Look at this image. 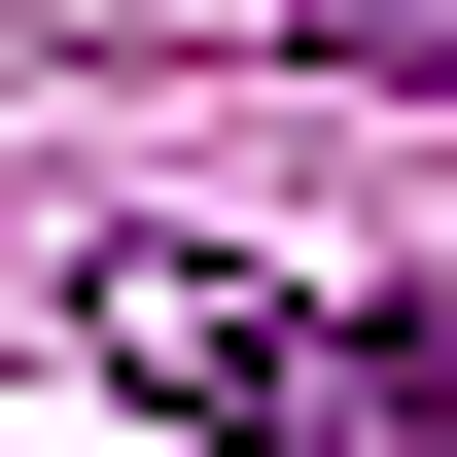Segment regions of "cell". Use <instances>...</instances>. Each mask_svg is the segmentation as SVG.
I'll return each instance as SVG.
<instances>
[{"label":"cell","mask_w":457,"mask_h":457,"mask_svg":"<svg viewBox=\"0 0 457 457\" xmlns=\"http://www.w3.org/2000/svg\"><path fill=\"white\" fill-rule=\"evenodd\" d=\"M71 352H106V387H176V422H282V457H422V352L317 317V282H212V246H106V282H71Z\"/></svg>","instance_id":"cell-1"},{"label":"cell","mask_w":457,"mask_h":457,"mask_svg":"<svg viewBox=\"0 0 457 457\" xmlns=\"http://www.w3.org/2000/svg\"><path fill=\"white\" fill-rule=\"evenodd\" d=\"M282 36H317V71H457V0H282Z\"/></svg>","instance_id":"cell-2"}]
</instances>
